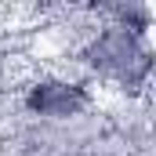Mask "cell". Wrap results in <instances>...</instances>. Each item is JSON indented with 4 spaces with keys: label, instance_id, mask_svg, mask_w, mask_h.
Here are the masks:
<instances>
[{
    "label": "cell",
    "instance_id": "6da1fadb",
    "mask_svg": "<svg viewBox=\"0 0 156 156\" xmlns=\"http://www.w3.org/2000/svg\"><path fill=\"white\" fill-rule=\"evenodd\" d=\"M29 105L40 109L44 116H69L76 105H83V94L76 87H66V83H44V87L33 91Z\"/></svg>",
    "mask_w": 156,
    "mask_h": 156
}]
</instances>
